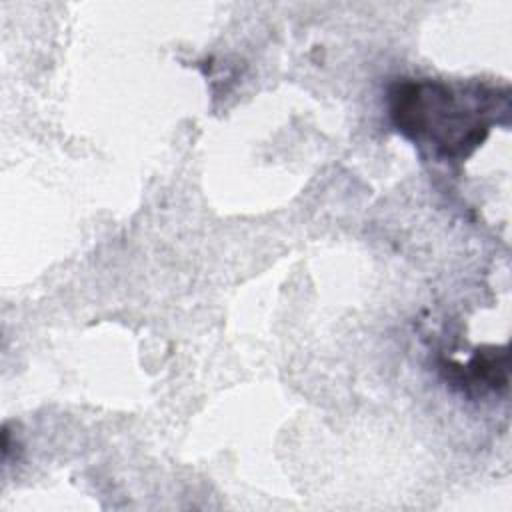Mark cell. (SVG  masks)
I'll use <instances>...</instances> for the list:
<instances>
[{
    "mask_svg": "<svg viewBox=\"0 0 512 512\" xmlns=\"http://www.w3.org/2000/svg\"><path fill=\"white\" fill-rule=\"evenodd\" d=\"M390 118L398 132L440 160H462L490 132L496 92L440 80L402 78L388 90Z\"/></svg>",
    "mask_w": 512,
    "mask_h": 512,
    "instance_id": "obj_1",
    "label": "cell"
}]
</instances>
